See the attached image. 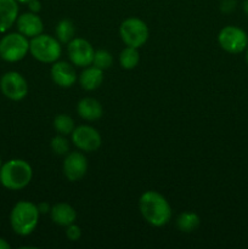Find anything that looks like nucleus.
Wrapping results in <instances>:
<instances>
[{
	"label": "nucleus",
	"instance_id": "1",
	"mask_svg": "<svg viewBox=\"0 0 248 249\" xmlns=\"http://www.w3.org/2000/svg\"><path fill=\"white\" fill-rule=\"evenodd\" d=\"M140 212L145 220L152 226L165 225L172 218V208L167 199L156 191H147L140 197Z\"/></svg>",
	"mask_w": 248,
	"mask_h": 249
},
{
	"label": "nucleus",
	"instance_id": "2",
	"mask_svg": "<svg viewBox=\"0 0 248 249\" xmlns=\"http://www.w3.org/2000/svg\"><path fill=\"white\" fill-rule=\"evenodd\" d=\"M32 177V167L23 160H11L0 168V182L12 191L24 189L31 182Z\"/></svg>",
	"mask_w": 248,
	"mask_h": 249
},
{
	"label": "nucleus",
	"instance_id": "3",
	"mask_svg": "<svg viewBox=\"0 0 248 249\" xmlns=\"http://www.w3.org/2000/svg\"><path fill=\"white\" fill-rule=\"evenodd\" d=\"M39 214L38 207L32 202H18L15 204L10 215L12 230L19 236L29 235L38 225Z\"/></svg>",
	"mask_w": 248,
	"mask_h": 249
},
{
	"label": "nucleus",
	"instance_id": "4",
	"mask_svg": "<svg viewBox=\"0 0 248 249\" xmlns=\"http://www.w3.org/2000/svg\"><path fill=\"white\" fill-rule=\"evenodd\" d=\"M29 51L35 60L43 63H53L60 58V41L51 36L39 34L29 41Z\"/></svg>",
	"mask_w": 248,
	"mask_h": 249
},
{
	"label": "nucleus",
	"instance_id": "5",
	"mask_svg": "<svg viewBox=\"0 0 248 249\" xmlns=\"http://www.w3.org/2000/svg\"><path fill=\"white\" fill-rule=\"evenodd\" d=\"M29 51V41L21 33H10L0 40V57L7 62L22 60Z\"/></svg>",
	"mask_w": 248,
	"mask_h": 249
},
{
	"label": "nucleus",
	"instance_id": "6",
	"mask_svg": "<svg viewBox=\"0 0 248 249\" xmlns=\"http://www.w3.org/2000/svg\"><path fill=\"white\" fill-rule=\"evenodd\" d=\"M119 34L126 45L138 49L147 41L148 28L142 19L130 17L121 24Z\"/></svg>",
	"mask_w": 248,
	"mask_h": 249
},
{
	"label": "nucleus",
	"instance_id": "7",
	"mask_svg": "<svg viewBox=\"0 0 248 249\" xmlns=\"http://www.w3.org/2000/svg\"><path fill=\"white\" fill-rule=\"evenodd\" d=\"M218 41L221 48L230 53H240L247 48L248 36L243 29L235 26H226L220 31Z\"/></svg>",
	"mask_w": 248,
	"mask_h": 249
},
{
	"label": "nucleus",
	"instance_id": "8",
	"mask_svg": "<svg viewBox=\"0 0 248 249\" xmlns=\"http://www.w3.org/2000/svg\"><path fill=\"white\" fill-rule=\"evenodd\" d=\"M0 89L7 99L19 101L26 97L27 92H28V84L19 73L7 72L1 77Z\"/></svg>",
	"mask_w": 248,
	"mask_h": 249
},
{
	"label": "nucleus",
	"instance_id": "9",
	"mask_svg": "<svg viewBox=\"0 0 248 249\" xmlns=\"http://www.w3.org/2000/svg\"><path fill=\"white\" fill-rule=\"evenodd\" d=\"M95 51L91 44L82 38H75L68 43V56L73 65L88 67L94 61Z\"/></svg>",
	"mask_w": 248,
	"mask_h": 249
},
{
	"label": "nucleus",
	"instance_id": "10",
	"mask_svg": "<svg viewBox=\"0 0 248 249\" xmlns=\"http://www.w3.org/2000/svg\"><path fill=\"white\" fill-rule=\"evenodd\" d=\"M72 141L79 150L84 152H92L101 145V136L92 126L80 125L72 131Z\"/></svg>",
	"mask_w": 248,
	"mask_h": 249
},
{
	"label": "nucleus",
	"instance_id": "11",
	"mask_svg": "<svg viewBox=\"0 0 248 249\" xmlns=\"http://www.w3.org/2000/svg\"><path fill=\"white\" fill-rule=\"evenodd\" d=\"M88 170V160L80 152H71L63 162V173L70 181H78Z\"/></svg>",
	"mask_w": 248,
	"mask_h": 249
},
{
	"label": "nucleus",
	"instance_id": "12",
	"mask_svg": "<svg viewBox=\"0 0 248 249\" xmlns=\"http://www.w3.org/2000/svg\"><path fill=\"white\" fill-rule=\"evenodd\" d=\"M16 21L18 32L27 38H34L43 32V22L34 12H26L17 17Z\"/></svg>",
	"mask_w": 248,
	"mask_h": 249
},
{
	"label": "nucleus",
	"instance_id": "13",
	"mask_svg": "<svg viewBox=\"0 0 248 249\" xmlns=\"http://www.w3.org/2000/svg\"><path fill=\"white\" fill-rule=\"evenodd\" d=\"M51 78L62 88H70L75 83L77 75L72 65L67 62H53L51 67Z\"/></svg>",
	"mask_w": 248,
	"mask_h": 249
},
{
	"label": "nucleus",
	"instance_id": "14",
	"mask_svg": "<svg viewBox=\"0 0 248 249\" xmlns=\"http://www.w3.org/2000/svg\"><path fill=\"white\" fill-rule=\"evenodd\" d=\"M18 16L16 0H0V33L11 28Z\"/></svg>",
	"mask_w": 248,
	"mask_h": 249
},
{
	"label": "nucleus",
	"instance_id": "15",
	"mask_svg": "<svg viewBox=\"0 0 248 249\" xmlns=\"http://www.w3.org/2000/svg\"><path fill=\"white\" fill-rule=\"evenodd\" d=\"M51 219L53 223L61 226H68L73 224L77 218L74 208L67 203H58L53 206L50 211Z\"/></svg>",
	"mask_w": 248,
	"mask_h": 249
},
{
	"label": "nucleus",
	"instance_id": "16",
	"mask_svg": "<svg viewBox=\"0 0 248 249\" xmlns=\"http://www.w3.org/2000/svg\"><path fill=\"white\" fill-rule=\"evenodd\" d=\"M78 113L85 121H97L102 116V106L97 100L85 97L78 102Z\"/></svg>",
	"mask_w": 248,
	"mask_h": 249
},
{
	"label": "nucleus",
	"instance_id": "17",
	"mask_svg": "<svg viewBox=\"0 0 248 249\" xmlns=\"http://www.w3.org/2000/svg\"><path fill=\"white\" fill-rule=\"evenodd\" d=\"M102 80H104V72L95 66L83 71L79 77L82 88L85 90H89V91L97 89L102 84Z\"/></svg>",
	"mask_w": 248,
	"mask_h": 249
},
{
	"label": "nucleus",
	"instance_id": "18",
	"mask_svg": "<svg viewBox=\"0 0 248 249\" xmlns=\"http://www.w3.org/2000/svg\"><path fill=\"white\" fill-rule=\"evenodd\" d=\"M177 226L182 232H192L199 226V216L191 212H185L177 216Z\"/></svg>",
	"mask_w": 248,
	"mask_h": 249
},
{
	"label": "nucleus",
	"instance_id": "19",
	"mask_svg": "<svg viewBox=\"0 0 248 249\" xmlns=\"http://www.w3.org/2000/svg\"><path fill=\"white\" fill-rule=\"evenodd\" d=\"M75 28L71 19H62L56 26V38L60 43L67 44L74 39Z\"/></svg>",
	"mask_w": 248,
	"mask_h": 249
},
{
	"label": "nucleus",
	"instance_id": "20",
	"mask_svg": "<svg viewBox=\"0 0 248 249\" xmlns=\"http://www.w3.org/2000/svg\"><path fill=\"white\" fill-rule=\"evenodd\" d=\"M139 61H140V55L136 48L128 46L119 55V62L124 70H133L138 66Z\"/></svg>",
	"mask_w": 248,
	"mask_h": 249
},
{
	"label": "nucleus",
	"instance_id": "21",
	"mask_svg": "<svg viewBox=\"0 0 248 249\" xmlns=\"http://www.w3.org/2000/svg\"><path fill=\"white\" fill-rule=\"evenodd\" d=\"M53 128L60 135H68L74 130V122L67 114H58L53 119Z\"/></svg>",
	"mask_w": 248,
	"mask_h": 249
},
{
	"label": "nucleus",
	"instance_id": "22",
	"mask_svg": "<svg viewBox=\"0 0 248 249\" xmlns=\"http://www.w3.org/2000/svg\"><path fill=\"white\" fill-rule=\"evenodd\" d=\"M112 62H113V57H112V55L108 53V51L106 50L95 51L94 61H92V65H94L95 67L104 71L111 67Z\"/></svg>",
	"mask_w": 248,
	"mask_h": 249
},
{
	"label": "nucleus",
	"instance_id": "23",
	"mask_svg": "<svg viewBox=\"0 0 248 249\" xmlns=\"http://www.w3.org/2000/svg\"><path fill=\"white\" fill-rule=\"evenodd\" d=\"M50 145L51 150H53V152L56 153V155L63 156L68 152V150H70V143H68V141L66 140L62 135L53 138Z\"/></svg>",
	"mask_w": 248,
	"mask_h": 249
},
{
	"label": "nucleus",
	"instance_id": "24",
	"mask_svg": "<svg viewBox=\"0 0 248 249\" xmlns=\"http://www.w3.org/2000/svg\"><path fill=\"white\" fill-rule=\"evenodd\" d=\"M66 236L70 241H78L82 236V231H80L79 226L74 225V224H71L67 226V230H66Z\"/></svg>",
	"mask_w": 248,
	"mask_h": 249
},
{
	"label": "nucleus",
	"instance_id": "25",
	"mask_svg": "<svg viewBox=\"0 0 248 249\" xmlns=\"http://www.w3.org/2000/svg\"><path fill=\"white\" fill-rule=\"evenodd\" d=\"M236 7V0H221L220 1V10L224 14L232 12Z\"/></svg>",
	"mask_w": 248,
	"mask_h": 249
},
{
	"label": "nucleus",
	"instance_id": "26",
	"mask_svg": "<svg viewBox=\"0 0 248 249\" xmlns=\"http://www.w3.org/2000/svg\"><path fill=\"white\" fill-rule=\"evenodd\" d=\"M28 7H29V10H31L32 12L36 14V12L40 11L41 4H40V1H39V0H31V1L28 2Z\"/></svg>",
	"mask_w": 248,
	"mask_h": 249
},
{
	"label": "nucleus",
	"instance_id": "27",
	"mask_svg": "<svg viewBox=\"0 0 248 249\" xmlns=\"http://www.w3.org/2000/svg\"><path fill=\"white\" fill-rule=\"evenodd\" d=\"M36 207H38V211L40 214H46L51 211L50 206H49L46 202H41V203H39Z\"/></svg>",
	"mask_w": 248,
	"mask_h": 249
},
{
	"label": "nucleus",
	"instance_id": "28",
	"mask_svg": "<svg viewBox=\"0 0 248 249\" xmlns=\"http://www.w3.org/2000/svg\"><path fill=\"white\" fill-rule=\"evenodd\" d=\"M0 249H10V245L4 238H0Z\"/></svg>",
	"mask_w": 248,
	"mask_h": 249
},
{
	"label": "nucleus",
	"instance_id": "29",
	"mask_svg": "<svg viewBox=\"0 0 248 249\" xmlns=\"http://www.w3.org/2000/svg\"><path fill=\"white\" fill-rule=\"evenodd\" d=\"M243 11H245L246 15L248 16V0H245V2H243Z\"/></svg>",
	"mask_w": 248,
	"mask_h": 249
},
{
	"label": "nucleus",
	"instance_id": "30",
	"mask_svg": "<svg viewBox=\"0 0 248 249\" xmlns=\"http://www.w3.org/2000/svg\"><path fill=\"white\" fill-rule=\"evenodd\" d=\"M17 2H22V4H28L29 1H31V0H16Z\"/></svg>",
	"mask_w": 248,
	"mask_h": 249
},
{
	"label": "nucleus",
	"instance_id": "31",
	"mask_svg": "<svg viewBox=\"0 0 248 249\" xmlns=\"http://www.w3.org/2000/svg\"><path fill=\"white\" fill-rule=\"evenodd\" d=\"M246 61H247L248 63V48H247V53H246Z\"/></svg>",
	"mask_w": 248,
	"mask_h": 249
},
{
	"label": "nucleus",
	"instance_id": "32",
	"mask_svg": "<svg viewBox=\"0 0 248 249\" xmlns=\"http://www.w3.org/2000/svg\"><path fill=\"white\" fill-rule=\"evenodd\" d=\"M1 165H2V162H1V158H0V168H1Z\"/></svg>",
	"mask_w": 248,
	"mask_h": 249
}]
</instances>
